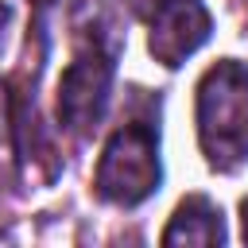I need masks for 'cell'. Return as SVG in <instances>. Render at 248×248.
<instances>
[{
    "label": "cell",
    "instance_id": "obj_5",
    "mask_svg": "<svg viewBox=\"0 0 248 248\" xmlns=\"http://www.w3.org/2000/svg\"><path fill=\"white\" fill-rule=\"evenodd\" d=\"M163 244L174 248V244H198V248H209V244H225V221H221V209L202 198V194H190L186 202H178L167 232H163Z\"/></svg>",
    "mask_w": 248,
    "mask_h": 248
},
{
    "label": "cell",
    "instance_id": "obj_2",
    "mask_svg": "<svg viewBox=\"0 0 248 248\" xmlns=\"http://www.w3.org/2000/svg\"><path fill=\"white\" fill-rule=\"evenodd\" d=\"M159 136L151 124L132 120L116 128L97 163V194L112 205H140L159 190Z\"/></svg>",
    "mask_w": 248,
    "mask_h": 248
},
{
    "label": "cell",
    "instance_id": "obj_9",
    "mask_svg": "<svg viewBox=\"0 0 248 248\" xmlns=\"http://www.w3.org/2000/svg\"><path fill=\"white\" fill-rule=\"evenodd\" d=\"M35 4H50V0H35Z\"/></svg>",
    "mask_w": 248,
    "mask_h": 248
},
{
    "label": "cell",
    "instance_id": "obj_3",
    "mask_svg": "<svg viewBox=\"0 0 248 248\" xmlns=\"http://www.w3.org/2000/svg\"><path fill=\"white\" fill-rule=\"evenodd\" d=\"M112 50L101 46H85L62 74L58 81V120L66 132L74 136H89L105 108H108V93H112Z\"/></svg>",
    "mask_w": 248,
    "mask_h": 248
},
{
    "label": "cell",
    "instance_id": "obj_1",
    "mask_svg": "<svg viewBox=\"0 0 248 248\" xmlns=\"http://www.w3.org/2000/svg\"><path fill=\"white\" fill-rule=\"evenodd\" d=\"M198 140L213 170H236L248 159V66L221 58L198 81Z\"/></svg>",
    "mask_w": 248,
    "mask_h": 248
},
{
    "label": "cell",
    "instance_id": "obj_7",
    "mask_svg": "<svg viewBox=\"0 0 248 248\" xmlns=\"http://www.w3.org/2000/svg\"><path fill=\"white\" fill-rule=\"evenodd\" d=\"M8 19H12V8L0 4V50H4V27H8Z\"/></svg>",
    "mask_w": 248,
    "mask_h": 248
},
{
    "label": "cell",
    "instance_id": "obj_4",
    "mask_svg": "<svg viewBox=\"0 0 248 248\" xmlns=\"http://www.w3.org/2000/svg\"><path fill=\"white\" fill-rule=\"evenodd\" d=\"M209 27L213 23H209V12L202 8V0H159L151 12L147 46H151L155 62L174 70L209 39Z\"/></svg>",
    "mask_w": 248,
    "mask_h": 248
},
{
    "label": "cell",
    "instance_id": "obj_6",
    "mask_svg": "<svg viewBox=\"0 0 248 248\" xmlns=\"http://www.w3.org/2000/svg\"><path fill=\"white\" fill-rule=\"evenodd\" d=\"M12 124H16V116H12L8 97H4V89H0V174H4L8 163H12Z\"/></svg>",
    "mask_w": 248,
    "mask_h": 248
},
{
    "label": "cell",
    "instance_id": "obj_8",
    "mask_svg": "<svg viewBox=\"0 0 248 248\" xmlns=\"http://www.w3.org/2000/svg\"><path fill=\"white\" fill-rule=\"evenodd\" d=\"M240 229H244V240H248V198L240 202Z\"/></svg>",
    "mask_w": 248,
    "mask_h": 248
}]
</instances>
